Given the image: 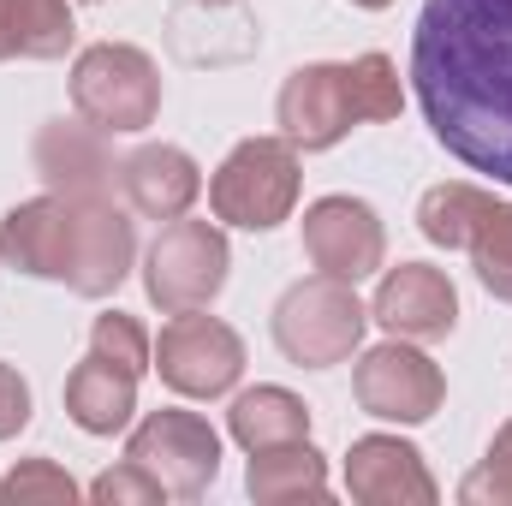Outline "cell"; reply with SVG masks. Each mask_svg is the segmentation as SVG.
I'll return each mask as SVG.
<instances>
[{
    "label": "cell",
    "instance_id": "1",
    "mask_svg": "<svg viewBox=\"0 0 512 506\" xmlns=\"http://www.w3.org/2000/svg\"><path fill=\"white\" fill-rule=\"evenodd\" d=\"M411 90L453 161L512 185V0H423Z\"/></svg>",
    "mask_w": 512,
    "mask_h": 506
},
{
    "label": "cell",
    "instance_id": "2",
    "mask_svg": "<svg viewBox=\"0 0 512 506\" xmlns=\"http://www.w3.org/2000/svg\"><path fill=\"white\" fill-rule=\"evenodd\" d=\"M370 328V310L358 304L352 280H334V274H316V280H298L280 292L274 304V346L286 352V364L298 370H328V364H346L358 352Z\"/></svg>",
    "mask_w": 512,
    "mask_h": 506
},
{
    "label": "cell",
    "instance_id": "3",
    "mask_svg": "<svg viewBox=\"0 0 512 506\" xmlns=\"http://www.w3.org/2000/svg\"><path fill=\"white\" fill-rule=\"evenodd\" d=\"M298 143L286 137H245L209 179V209L227 227L268 233L292 215L298 203Z\"/></svg>",
    "mask_w": 512,
    "mask_h": 506
},
{
    "label": "cell",
    "instance_id": "4",
    "mask_svg": "<svg viewBox=\"0 0 512 506\" xmlns=\"http://www.w3.org/2000/svg\"><path fill=\"white\" fill-rule=\"evenodd\" d=\"M72 108L96 131H149L161 114V72L131 42H96L72 66Z\"/></svg>",
    "mask_w": 512,
    "mask_h": 506
},
{
    "label": "cell",
    "instance_id": "5",
    "mask_svg": "<svg viewBox=\"0 0 512 506\" xmlns=\"http://www.w3.org/2000/svg\"><path fill=\"white\" fill-rule=\"evenodd\" d=\"M227 268H233V251H227V233L209 227V221H167L161 239L143 256V292L161 316H185V310H203L221 298L227 286Z\"/></svg>",
    "mask_w": 512,
    "mask_h": 506
},
{
    "label": "cell",
    "instance_id": "6",
    "mask_svg": "<svg viewBox=\"0 0 512 506\" xmlns=\"http://www.w3.org/2000/svg\"><path fill=\"white\" fill-rule=\"evenodd\" d=\"M126 459L143 465L167 495L197 501V495H209V483L221 477V435L209 429V417L167 405V411H149V417L131 429Z\"/></svg>",
    "mask_w": 512,
    "mask_h": 506
},
{
    "label": "cell",
    "instance_id": "7",
    "mask_svg": "<svg viewBox=\"0 0 512 506\" xmlns=\"http://www.w3.org/2000/svg\"><path fill=\"white\" fill-rule=\"evenodd\" d=\"M155 370L179 399H221L245 376V340L215 316H173L155 340Z\"/></svg>",
    "mask_w": 512,
    "mask_h": 506
},
{
    "label": "cell",
    "instance_id": "8",
    "mask_svg": "<svg viewBox=\"0 0 512 506\" xmlns=\"http://www.w3.org/2000/svg\"><path fill=\"white\" fill-rule=\"evenodd\" d=\"M274 120H280V137L298 143V149H334L352 126H364V102H358L352 60L298 66V72L280 84Z\"/></svg>",
    "mask_w": 512,
    "mask_h": 506
},
{
    "label": "cell",
    "instance_id": "9",
    "mask_svg": "<svg viewBox=\"0 0 512 506\" xmlns=\"http://www.w3.org/2000/svg\"><path fill=\"white\" fill-rule=\"evenodd\" d=\"M352 393H358V405H364L370 417H382V423H429V417L441 411V399H447V381H441V370H435L417 346L387 340V346H370V352L358 358Z\"/></svg>",
    "mask_w": 512,
    "mask_h": 506
},
{
    "label": "cell",
    "instance_id": "10",
    "mask_svg": "<svg viewBox=\"0 0 512 506\" xmlns=\"http://www.w3.org/2000/svg\"><path fill=\"white\" fill-rule=\"evenodd\" d=\"M304 256L334 274V280H364L376 274L387 256V233H382V215L364 203V197H316L304 209Z\"/></svg>",
    "mask_w": 512,
    "mask_h": 506
},
{
    "label": "cell",
    "instance_id": "11",
    "mask_svg": "<svg viewBox=\"0 0 512 506\" xmlns=\"http://www.w3.org/2000/svg\"><path fill=\"white\" fill-rule=\"evenodd\" d=\"M370 322H382L393 340H447L459 328V292L441 268L429 262H399L387 268L370 304Z\"/></svg>",
    "mask_w": 512,
    "mask_h": 506
},
{
    "label": "cell",
    "instance_id": "12",
    "mask_svg": "<svg viewBox=\"0 0 512 506\" xmlns=\"http://www.w3.org/2000/svg\"><path fill=\"white\" fill-rule=\"evenodd\" d=\"M346 495L364 506H435V477L423 453L399 435H358L346 453Z\"/></svg>",
    "mask_w": 512,
    "mask_h": 506
},
{
    "label": "cell",
    "instance_id": "13",
    "mask_svg": "<svg viewBox=\"0 0 512 506\" xmlns=\"http://www.w3.org/2000/svg\"><path fill=\"white\" fill-rule=\"evenodd\" d=\"M108 131H96L90 120L84 126H66V120H54V126L36 131V173L48 179V191L54 197H72V203H102V197H114V179H120V161L108 155V143H102Z\"/></svg>",
    "mask_w": 512,
    "mask_h": 506
},
{
    "label": "cell",
    "instance_id": "14",
    "mask_svg": "<svg viewBox=\"0 0 512 506\" xmlns=\"http://www.w3.org/2000/svg\"><path fill=\"white\" fill-rule=\"evenodd\" d=\"M72 227H78V203L72 197H30V203L6 209V221H0L6 268L36 274V280H66V268H72Z\"/></svg>",
    "mask_w": 512,
    "mask_h": 506
},
{
    "label": "cell",
    "instance_id": "15",
    "mask_svg": "<svg viewBox=\"0 0 512 506\" xmlns=\"http://www.w3.org/2000/svg\"><path fill=\"white\" fill-rule=\"evenodd\" d=\"M131 256H137V233H131L126 209H114V197L78 203L66 286L78 298H108V292H120V280L131 274Z\"/></svg>",
    "mask_w": 512,
    "mask_h": 506
},
{
    "label": "cell",
    "instance_id": "16",
    "mask_svg": "<svg viewBox=\"0 0 512 506\" xmlns=\"http://www.w3.org/2000/svg\"><path fill=\"white\" fill-rule=\"evenodd\" d=\"M120 185L126 203L143 221H179L191 215V203L203 197V173L179 143H143L120 161Z\"/></svg>",
    "mask_w": 512,
    "mask_h": 506
},
{
    "label": "cell",
    "instance_id": "17",
    "mask_svg": "<svg viewBox=\"0 0 512 506\" xmlns=\"http://www.w3.org/2000/svg\"><path fill=\"white\" fill-rule=\"evenodd\" d=\"M137 411V376L108 364V358H84L72 376H66V417L84 429V435H120Z\"/></svg>",
    "mask_w": 512,
    "mask_h": 506
},
{
    "label": "cell",
    "instance_id": "18",
    "mask_svg": "<svg viewBox=\"0 0 512 506\" xmlns=\"http://www.w3.org/2000/svg\"><path fill=\"white\" fill-rule=\"evenodd\" d=\"M245 489H251L256 506L322 501V495H328V465H322V453L310 447V435H304V441H280V447L251 453Z\"/></svg>",
    "mask_w": 512,
    "mask_h": 506
},
{
    "label": "cell",
    "instance_id": "19",
    "mask_svg": "<svg viewBox=\"0 0 512 506\" xmlns=\"http://www.w3.org/2000/svg\"><path fill=\"white\" fill-rule=\"evenodd\" d=\"M227 429L245 453H262V447H280V441H304L310 435V405L286 387H251L233 399L227 411Z\"/></svg>",
    "mask_w": 512,
    "mask_h": 506
},
{
    "label": "cell",
    "instance_id": "20",
    "mask_svg": "<svg viewBox=\"0 0 512 506\" xmlns=\"http://www.w3.org/2000/svg\"><path fill=\"white\" fill-rule=\"evenodd\" d=\"M489 203H495V197L477 191V185H465V179H453V185H429L423 203H417V227H423L429 245H441V251H465L471 233H477V221L489 215Z\"/></svg>",
    "mask_w": 512,
    "mask_h": 506
},
{
    "label": "cell",
    "instance_id": "21",
    "mask_svg": "<svg viewBox=\"0 0 512 506\" xmlns=\"http://www.w3.org/2000/svg\"><path fill=\"white\" fill-rule=\"evenodd\" d=\"M78 24L66 0H12V42L24 60H60L72 48Z\"/></svg>",
    "mask_w": 512,
    "mask_h": 506
},
{
    "label": "cell",
    "instance_id": "22",
    "mask_svg": "<svg viewBox=\"0 0 512 506\" xmlns=\"http://www.w3.org/2000/svg\"><path fill=\"white\" fill-rule=\"evenodd\" d=\"M471 268H477V280L495 292V298H507L512 304V203H489V215L477 221V233H471Z\"/></svg>",
    "mask_w": 512,
    "mask_h": 506
},
{
    "label": "cell",
    "instance_id": "23",
    "mask_svg": "<svg viewBox=\"0 0 512 506\" xmlns=\"http://www.w3.org/2000/svg\"><path fill=\"white\" fill-rule=\"evenodd\" d=\"M90 352H96V358H108V364H120V370H131V376L155 370V340L143 334V322L126 316V310L96 316V328H90Z\"/></svg>",
    "mask_w": 512,
    "mask_h": 506
},
{
    "label": "cell",
    "instance_id": "24",
    "mask_svg": "<svg viewBox=\"0 0 512 506\" xmlns=\"http://www.w3.org/2000/svg\"><path fill=\"white\" fill-rule=\"evenodd\" d=\"M0 501L6 506H72L78 501V483H72L54 459H24L18 471H6Z\"/></svg>",
    "mask_w": 512,
    "mask_h": 506
},
{
    "label": "cell",
    "instance_id": "25",
    "mask_svg": "<svg viewBox=\"0 0 512 506\" xmlns=\"http://www.w3.org/2000/svg\"><path fill=\"white\" fill-rule=\"evenodd\" d=\"M465 506H512V423H501V435L489 441V459L459 483Z\"/></svg>",
    "mask_w": 512,
    "mask_h": 506
},
{
    "label": "cell",
    "instance_id": "26",
    "mask_svg": "<svg viewBox=\"0 0 512 506\" xmlns=\"http://www.w3.org/2000/svg\"><path fill=\"white\" fill-rule=\"evenodd\" d=\"M90 501L96 506H155V501H167V489L143 471V465H114V471H102L96 483H90Z\"/></svg>",
    "mask_w": 512,
    "mask_h": 506
},
{
    "label": "cell",
    "instance_id": "27",
    "mask_svg": "<svg viewBox=\"0 0 512 506\" xmlns=\"http://www.w3.org/2000/svg\"><path fill=\"white\" fill-rule=\"evenodd\" d=\"M24 423H30V381L12 364H0V441H12Z\"/></svg>",
    "mask_w": 512,
    "mask_h": 506
},
{
    "label": "cell",
    "instance_id": "28",
    "mask_svg": "<svg viewBox=\"0 0 512 506\" xmlns=\"http://www.w3.org/2000/svg\"><path fill=\"white\" fill-rule=\"evenodd\" d=\"M18 42H12V0H0V60H12Z\"/></svg>",
    "mask_w": 512,
    "mask_h": 506
},
{
    "label": "cell",
    "instance_id": "29",
    "mask_svg": "<svg viewBox=\"0 0 512 506\" xmlns=\"http://www.w3.org/2000/svg\"><path fill=\"white\" fill-rule=\"evenodd\" d=\"M352 6H364V12H382V6H393V0H352Z\"/></svg>",
    "mask_w": 512,
    "mask_h": 506
},
{
    "label": "cell",
    "instance_id": "30",
    "mask_svg": "<svg viewBox=\"0 0 512 506\" xmlns=\"http://www.w3.org/2000/svg\"><path fill=\"white\" fill-rule=\"evenodd\" d=\"M197 6H233V0H197Z\"/></svg>",
    "mask_w": 512,
    "mask_h": 506
},
{
    "label": "cell",
    "instance_id": "31",
    "mask_svg": "<svg viewBox=\"0 0 512 506\" xmlns=\"http://www.w3.org/2000/svg\"><path fill=\"white\" fill-rule=\"evenodd\" d=\"M84 6H108V0H84Z\"/></svg>",
    "mask_w": 512,
    "mask_h": 506
}]
</instances>
